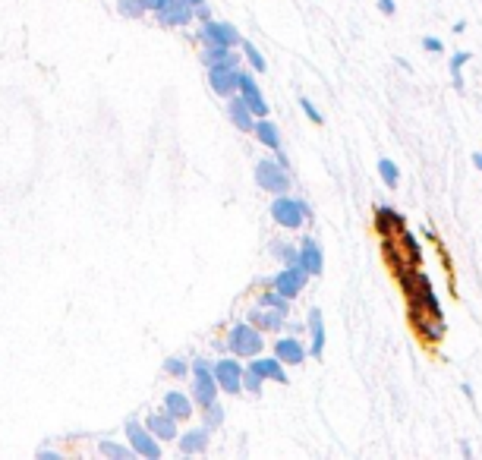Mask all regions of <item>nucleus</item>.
Instances as JSON below:
<instances>
[{"label":"nucleus","instance_id":"obj_15","mask_svg":"<svg viewBox=\"0 0 482 460\" xmlns=\"http://www.w3.org/2000/svg\"><path fill=\"white\" fill-rule=\"evenodd\" d=\"M299 268H306V274L309 277H318L325 268V252L322 246H318L316 237H299Z\"/></svg>","mask_w":482,"mask_h":460},{"label":"nucleus","instance_id":"obj_17","mask_svg":"<svg viewBox=\"0 0 482 460\" xmlns=\"http://www.w3.org/2000/svg\"><path fill=\"white\" fill-rule=\"evenodd\" d=\"M372 227H375L378 237H397V233L406 227V221H404V214H400L397 208L378 205L375 208V214H372Z\"/></svg>","mask_w":482,"mask_h":460},{"label":"nucleus","instance_id":"obj_29","mask_svg":"<svg viewBox=\"0 0 482 460\" xmlns=\"http://www.w3.org/2000/svg\"><path fill=\"white\" fill-rule=\"evenodd\" d=\"M473 60V54L469 50H457L454 57H451V79H454V88L457 92H463V67Z\"/></svg>","mask_w":482,"mask_h":460},{"label":"nucleus","instance_id":"obj_44","mask_svg":"<svg viewBox=\"0 0 482 460\" xmlns=\"http://www.w3.org/2000/svg\"><path fill=\"white\" fill-rule=\"evenodd\" d=\"M451 32H454V35H463V32H467V22H463V19H457L454 29H451Z\"/></svg>","mask_w":482,"mask_h":460},{"label":"nucleus","instance_id":"obj_38","mask_svg":"<svg viewBox=\"0 0 482 460\" xmlns=\"http://www.w3.org/2000/svg\"><path fill=\"white\" fill-rule=\"evenodd\" d=\"M35 457H38V460H60V454H57V451H54V447L41 445V447H38V451H35Z\"/></svg>","mask_w":482,"mask_h":460},{"label":"nucleus","instance_id":"obj_4","mask_svg":"<svg viewBox=\"0 0 482 460\" xmlns=\"http://www.w3.org/2000/svg\"><path fill=\"white\" fill-rule=\"evenodd\" d=\"M190 378H192L190 394H192V400H196V407L199 410L211 407V403L218 400V394H221V384H218L215 369H211L208 359H202V356L190 359Z\"/></svg>","mask_w":482,"mask_h":460},{"label":"nucleus","instance_id":"obj_16","mask_svg":"<svg viewBox=\"0 0 482 460\" xmlns=\"http://www.w3.org/2000/svg\"><path fill=\"white\" fill-rule=\"evenodd\" d=\"M246 365L259 372L265 382H274V384H287V382H290V378H287V365L281 363L274 353H268V356H265V353H259V356H253Z\"/></svg>","mask_w":482,"mask_h":460},{"label":"nucleus","instance_id":"obj_13","mask_svg":"<svg viewBox=\"0 0 482 460\" xmlns=\"http://www.w3.org/2000/svg\"><path fill=\"white\" fill-rule=\"evenodd\" d=\"M274 356L281 359L284 365H299L309 359V344H306L299 334H284V337L274 340Z\"/></svg>","mask_w":482,"mask_h":460},{"label":"nucleus","instance_id":"obj_28","mask_svg":"<svg viewBox=\"0 0 482 460\" xmlns=\"http://www.w3.org/2000/svg\"><path fill=\"white\" fill-rule=\"evenodd\" d=\"M240 50H243V60L249 63V69H253V73H265V69H268V60H265V54H262V50L255 48L253 41H246V38H243Z\"/></svg>","mask_w":482,"mask_h":460},{"label":"nucleus","instance_id":"obj_22","mask_svg":"<svg viewBox=\"0 0 482 460\" xmlns=\"http://www.w3.org/2000/svg\"><path fill=\"white\" fill-rule=\"evenodd\" d=\"M306 334H309V356L312 359H322L325 350V319H322V309L312 306L309 315H306Z\"/></svg>","mask_w":482,"mask_h":460},{"label":"nucleus","instance_id":"obj_42","mask_svg":"<svg viewBox=\"0 0 482 460\" xmlns=\"http://www.w3.org/2000/svg\"><path fill=\"white\" fill-rule=\"evenodd\" d=\"M419 233H423V239H429V243H435V246H438V237H435V230H432V227H423Z\"/></svg>","mask_w":482,"mask_h":460},{"label":"nucleus","instance_id":"obj_46","mask_svg":"<svg viewBox=\"0 0 482 460\" xmlns=\"http://www.w3.org/2000/svg\"><path fill=\"white\" fill-rule=\"evenodd\" d=\"M274 158H278V161H281V164H284V167H290V158H287V155H284V148H281V151H274Z\"/></svg>","mask_w":482,"mask_h":460},{"label":"nucleus","instance_id":"obj_6","mask_svg":"<svg viewBox=\"0 0 482 460\" xmlns=\"http://www.w3.org/2000/svg\"><path fill=\"white\" fill-rule=\"evenodd\" d=\"M123 435H127L129 447L136 451V457H146V460H161V454H164V447H161V438H155L152 428L146 426L142 419H136V416H129L127 426H123Z\"/></svg>","mask_w":482,"mask_h":460},{"label":"nucleus","instance_id":"obj_10","mask_svg":"<svg viewBox=\"0 0 482 460\" xmlns=\"http://www.w3.org/2000/svg\"><path fill=\"white\" fill-rule=\"evenodd\" d=\"M306 281H309V274H306V268H299V265H284V268L278 271L274 277H268V287H274L278 293L290 296V300H297L299 293H303Z\"/></svg>","mask_w":482,"mask_h":460},{"label":"nucleus","instance_id":"obj_18","mask_svg":"<svg viewBox=\"0 0 482 460\" xmlns=\"http://www.w3.org/2000/svg\"><path fill=\"white\" fill-rule=\"evenodd\" d=\"M236 95H240V98L246 101L249 107H253L255 117H268V101H265V95H262V88H259V82H255V76L246 73V69L240 73V92H236Z\"/></svg>","mask_w":482,"mask_h":460},{"label":"nucleus","instance_id":"obj_26","mask_svg":"<svg viewBox=\"0 0 482 460\" xmlns=\"http://www.w3.org/2000/svg\"><path fill=\"white\" fill-rule=\"evenodd\" d=\"M271 258H278L281 265H299V246L287 239H271Z\"/></svg>","mask_w":482,"mask_h":460},{"label":"nucleus","instance_id":"obj_45","mask_svg":"<svg viewBox=\"0 0 482 460\" xmlns=\"http://www.w3.org/2000/svg\"><path fill=\"white\" fill-rule=\"evenodd\" d=\"M473 167L482 174V151H473Z\"/></svg>","mask_w":482,"mask_h":460},{"label":"nucleus","instance_id":"obj_37","mask_svg":"<svg viewBox=\"0 0 482 460\" xmlns=\"http://www.w3.org/2000/svg\"><path fill=\"white\" fill-rule=\"evenodd\" d=\"M287 334H306V321H293L290 315H287V325H284Z\"/></svg>","mask_w":482,"mask_h":460},{"label":"nucleus","instance_id":"obj_21","mask_svg":"<svg viewBox=\"0 0 482 460\" xmlns=\"http://www.w3.org/2000/svg\"><path fill=\"white\" fill-rule=\"evenodd\" d=\"M208 441H211V432L205 426L186 428V432L177 435V447H180V454H186V457H192V454H205L208 451Z\"/></svg>","mask_w":482,"mask_h":460},{"label":"nucleus","instance_id":"obj_32","mask_svg":"<svg viewBox=\"0 0 482 460\" xmlns=\"http://www.w3.org/2000/svg\"><path fill=\"white\" fill-rule=\"evenodd\" d=\"M117 13H120V16H127V19H142L148 10L139 4V0H117Z\"/></svg>","mask_w":482,"mask_h":460},{"label":"nucleus","instance_id":"obj_43","mask_svg":"<svg viewBox=\"0 0 482 460\" xmlns=\"http://www.w3.org/2000/svg\"><path fill=\"white\" fill-rule=\"evenodd\" d=\"M460 391H463V397H467V400H469V403H473V400H476V397H473V388H469V384H467V382H463V384H460Z\"/></svg>","mask_w":482,"mask_h":460},{"label":"nucleus","instance_id":"obj_14","mask_svg":"<svg viewBox=\"0 0 482 460\" xmlns=\"http://www.w3.org/2000/svg\"><path fill=\"white\" fill-rule=\"evenodd\" d=\"M246 319L265 334H284V325H287L284 312H278V309H271V306H262L259 300H255V306L246 312Z\"/></svg>","mask_w":482,"mask_h":460},{"label":"nucleus","instance_id":"obj_41","mask_svg":"<svg viewBox=\"0 0 482 460\" xmlns=\"http://www.w3.org/2000/svg\"><path fill=\"white\" fill-rule=\"evenodd\" d=\"M139 4H142V6H146V10H148V13H158V10H161V6H164V0H139Z\"/></svg>","mask_w":482,"mask_h":460},{"label":"nucleus","instance_id":"obj_40","mask_svg":"<svg viewBox=\"0 0 482 460\" xmlns=\"http://www.w3.org/2000/svg\"><path fill=\"white\" fill-rule=\"evenodd\" d=\"M378 10L385 13V16H394V13H397V4H394V0H378Z\"/></svg>","mask_w":482,"mask_h":460},{"label":"nucleus","instance_id":"obj_2","mask_svg":"<svg viewBox=\"0 0 482 460\" xmlns=\"http://www.w3.org/2000/svg\"><path fill=\"white\" fill-rule=\"evenodd\" d=\"M271 221L281 227V230H299L303 224H309L316 214H312V205L299 195H290V193H281L271 199Z\"/></svg>","mask_w":482,"mask_h":460},{"label":"nucleus","instance_id":"obj_31","mask_svg":"<svg viewBox=\"0 0 482 460\" xmlns=\"http://www.w3.org/2000/svg\"><path fill=\"white\" fill-rule=\"evenodd\" d=\"M378 176H381V183H385V186L397 189V183H400V170H397V164H394L391 158H378Z\"/></svg>","mask_w":482,"mask_h":460},{"label":"nucleus","instance_id":"obj_39","mask_svg":"<svg viewBox=\"0 0 482 460\" xmlns=\"http://www.w3.org/2000/svg\"><path fill=\"white\" fill-rule=\"evenodd\" d=\"M196 19H199V22H208V19H215V16H211V6L208 4H199L196 6Z\"/></svg>","mask_w":482,"mask_h":460},{"label":"nucleus","instance_id":"obj_8","mask_svg":"<svg viewBox=\"0 0 482 460\" xmlns=\"http://www.w3.org/2000/svg\"><path fill=\"white\" fill-rule=\"evenodd\" d=\"M410 325L425 347H438L444 340V334H448L444 315H432V312H423V309H410Z\"/></svg>","mask_w":482,"mask_h":460},{"label":"nucleus","instance_id":"obj_11","mask_svg":"<svg viewBox=\"0 0 482 460\" xmlns=\"http://www.w3.org/2000/svg\"><path fill=\"white\" fill-rule=\"evenodd\" d=\"M192 19H196V6L186 0H164V6L155 13V22L164 29H180V25H190Z\"/></svg>","mask_w":482,"mask_h":460},{"label":"nucleus","instance_id":"obj_5","mask_svg":"<svg viewBox=\"0 0 482 460\" xmlns=\"http://www.w3.org/2000/svg\"><path fill=\"white\" fill-rule=\"evenodd\" d=\"M253 176H255V183H259L262 193H271V195L290 193V186H293L290 167H284L278 158H259V161H255Z\"/></svg>","mask_w":482,"mask_h":460},{"label":"nucleus","instance_id":"obj_47","mask_svg":"<svg viewBox=\"0 0 482 460\" xmlns=\"http://www.w3.org/2000/svg\"><path fill=\"white\" fill-rule=\"evenodd\" d=\"M460 454H463V457H467V460H469V457H473V447H469V445H467V441H460Z\"/></svg>","mask_w":482,"mask_h":460},{"label":"nucleus","instance_id":"obj_12","mask_svg":"<svg viewBox=\"0 0 482 460\" xmlns=\"http://www.w3.org/2000/svg\"><path fill=\"white\" fill-rule=\"evenodd\" d=\"M240 73L243 67H208V85L218 98L227 101L230 95L240 92Z\"/></svg>","mask_w":482,"mask_h":460},{"label":"nucleus","instance_id":"obj_25","mask_svg":"<svg viewBox=\"0 0 482 460\" xmlns=\"http://www.w3.org/2000/svg\"><path fill=\"white\" fill-rule=\"evenodd\" d=\"M98 454L108 460H133L136 451L129 447V441H114V438H104L98 441Z\"/></svg>","mask_w":482,"mask_h":460},{"label":"nucleus","instance_id":"obj_33","mask_svg":"<svg viewBox=\"0 0 482 460\" xmlns=\"http://www.w3.org/2000/svg\"><path fill=\"white\" fill-rule=\"evenodd\" d=\"M164 372L167 375H173V378H186L190 375V363H186L183 356H167L164 359Z\"/></svg>","mask_w":482,"mask_h":460},{"label":"nucleus","instance_id":"obj_7","mask_svg":"<svg viewBox=\"0 0 482 460\" xmlns=\"http://www.w3.org/2000/svg\"><path fill=\"white\" fill-rule=\"evenodd\" d=\"M196 38L202 44H221V48H240L243 44V32L234 22H227V19H208V22H202Z\"/></svg>","mask_w":482,"mask_h":460},{"label":"nucleus","instance_id":"obj_23","mask_svg":"<svg viewBox=\"0 0 482 460\" xmlns=\"http://www.w3.org/2000/svg\"><path fill=\"white\" fill-rule=\"evenodd\" d=\"M164 410L177 422H186L199 407H196V400H192V394H186V391H167L164 394Z\"/></svg>","mask_w":482,"mask_h":460},{"label":"nucleus","instance_id":"obj_35","mask_svg":"<svg viewBox=\"0 0 482 460\" xmlns=\"http://www.w3.org/2000/svg\"><path fill=\"white\" fill-rule=\"evenodd\" d=\"M299 107H303V113H306V117H309V120H312V123H316V126H322V123H325L322 111H318V107L312 104V101L306 98V95H299Z\"/></svg>","mask_w":482,"mask_h":460},{"label":"nucleus","instance_id":"obj_20","mask_svg":"<svg viewBox=\"0 0 482 460\" xmlns=\"http://www.w3.org/2000/svg\"><path fill=\"white\" fill-rule=\"evenodd\" d=\"M224 111H227L230 123H234L240 132H253V130H255V120H259V117H255L253 107H249L246 101L240 98V95H230V98H227V107H224Z\"/></svg>","mask_w":482,"mask_h":460},{"label":"nucleus","instance_id":"obj_19","mask_svg":"<svg viewBox=\"0 0 482 460\" xmlns=\"http://www.w3.org/2000/svg\"><path fill=\"white\" fill-rule=\"evenodd\" d=\"M146 426L152 428V435H155V438H161V441H177V435H180V428H177L180 422L173 419L164 407L146 413Z\"/></svg>","mask_w":482,"mask_h":460},{"label":"nucleus","instance_id":"obj_27","mask_svg":"<svg viewBox=\"0 0 482 460\" xmlns=\"http://www.w3.org/2000/svg\"><path fill=\"white\" fill-rule=\"evenodd\" d=\"M259 302L262 306H271V309H278V312H284V315H290V296H284V293H278L274 287H268L265 284V290L259 293Z\"/></svg>","mask_w":482,"mask_h":460},{"label":"nucleus","instance_id":"obj_9","mask_svg":"<svg viewBox=\"0 0 482 460\" xmlns=\"http://www.w3.org/2000/svg\"><path fill=\"white\" fill-rule=\"evenodd\" d=\"M211 369H215V378L218 384H221L224 394H240L243 391V372H246V365H243L240 356H221L211 363Z\"/></svg>","mask_w":482,"mask_h":460},{"label":"nucleus","instance_id":"obj_30","mask_svg":"<svg viewBox=\"0 0 482 460\" xmlns=\"http://www.w3.org/2000/svg\"><path fill=\"white\" fill-rule=\"evenodd\" d=\"M199 413H202V426L208 428V432H218V428L224 426V407L221 403H211V407H205V410H199Z\"/></svg>","mask_w":482,"mask_h":460},{"label":"nucleus","instance_id":"obj_34","mask_svg":"<svg viewBox=\"0 0 482 460\" xmlns=\"http://www.w3.org/2000/svg\"><path fill=\"white\" fill-rule=\"evenodd\" d=\"M262 388H265V378L246 365V372H243V391H249V394H262Z\"/></svg>","mask_w":482,"mask_h":460},{"label":"nucleus","instance_id":"obj_1","mask_svg":"<svg viewBox=\"0 0 482 460\" xmlns=\"http://www.w3.org/2000/svg\"><path fill=\"white\" fill-rule=\"evenodd\" d=\"M381 256H385L388 268L394 271V277L410 268H423V246H419V237L410 233L406 227L397 237H381Z\"/></svg>","mask_w":482,"mask_h":460},{"label":"nucleus","instance_id":"obj_24","mask_svg":"<svg viewBox=\"0 0 482 460\" xmlns=\"http://www.w3.org/2000/svg\"><path fill=\"white\" fill-rule=\"evenodd\" d=\"M253 136L259 139V142L265 145V148L271 151V155L284 148V145H281V130H278V123H274V120H268V117H259V120H255Z\"/></svg>","mask_w":482,"mask_h":460},{"label":"nucleus","instance_id":"obj_3","mask_svg":"<svg viewBox=\"0 0 482 460\" xmlns=\"http://www.w3.org/2000/svg\"><path fill=\"white\" fill-rule=\"evenodd\" d=\"M224 347L240 359H253V356H259V353H265V331H259L249 319L236 321V325H230L227 337H224Z\"/></svg>","mask_w":482,"mask_h":460},{"label":"nucleus","instance_id":"obj_36","mask_svg":"<svg viewBox=\"0 0 482 460\" xmlns=\"http://www.w3.org/2000/svg\"><path fill=\"white\" fill-rule=\"evenodd\" d=\"M423 48L429 50V54H444L441 38H435V35H425V38H423Z\"/></svg>","mask_w":482,"mask_h":460},{"label":"nucleus","instance_id":"obj_48","mask_svg":"<svg viewBox=\"0 0 482 460\" xmlns=\"http://www.w3.org/2000/svg\"><path fill=\"white\" fill-rule=\"evenodd\" d=\"M186 4H192V6H199V4H205V0H186Z\"/></svg>","mask_w":482,"mask_h":460}]
</instances>
